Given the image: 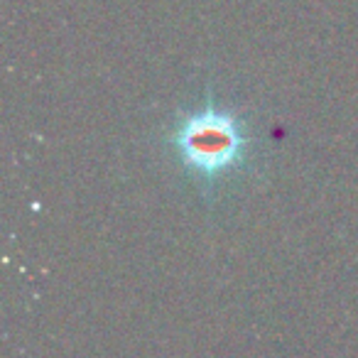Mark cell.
<instances>
[{"instance_id":"obj_1","label":"cell","mask_w":358,"mask_h":358,"mask_svg":"<svg viewBox=\"0 0 358 358\" xmlns=\"http://www.w3.org/2000/svg\"><path fill=\"white\" fill-rule=\"evenodd\" d=\"M167 143L189 177L216 187L248 162L253 135L243 115L209 96L201 106L179 113Z\"/></svg>"}]
</instances>
